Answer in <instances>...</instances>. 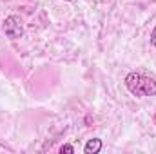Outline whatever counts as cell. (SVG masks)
Listing matches in <instances>:
<instances>
[{"label": "cell", "mask_w": 156, "mask_h": 154, "mask_svg": "<svg viewBox=\"0 0 156 154\" xmlns=\"http://www.w3.org/2000/svg\"><path fill=\"white\" fill-rule=\"evenodd\" d=\"M125 87L129 89L131 94L136 98L142 96H156V82L149 76H144L140 73H129L125 76Z\"/></svg>", "instance_id": "obj_1"}, {"label": "cell", "mask_w": 156, "mask_h": 154, "mask_svg": "<svg viewBox=\"0 0 156 154\" xmlns=\"http://www.w3.org/2000/svg\"><path fill=\"white\" fill-rule=\"evenodd\" d=\"M4 33H5V37L11 40H16L20 38L22 35H24V27H22V22H20V18H16V16H7L5 20H4Z\"/></svg>", "instance_id": "obj_2"}, {"label": "cell", "mask_w": 156, "mask_h": 154, "mask_svg": "<svg viewBox=\"0 0 156 154\" xmlns=\"http://www.w3.org/2000/svg\"><path fill=\"white\" fill-rule=\"evenodd\" d=\"M102 147H104L102 140H100V138H93V140H89V142L85 143L83 152L85 154H98L100 151H102Z\"/></svg>", "instance_id": "obj_3"}, {"label": "cell", "mask_w": 156, "mask_h": 154, "mask_svg": "<svg viewBox=\"0 0 156 154\" xmlns=\"http://www.w3.org/2000/svg\"><path fill=\"white\" fill-rule=\"evenodd\" d=\"M60 152H62V154H64V152L73 154V152H75V147H73V145H62V147H60Z\"/></svg>", "instance_id": "obj_4"}, {"label": "cell", "mask_w": 156, "mask_h": 154, "mask_svg": "<svg viewBox=\"0 0 156 154\" xmlns=\"http://www.w3.org/2000/svg\"><path fill=\"white\" fill-rule=\"evenodd\" d=\"M151 44L156 47V26L153 27V31H151Z\"/></svg>", "instance_id": "obj_5"}, {"label": "cell", "mask_w": 156, "mask_h": 154, "mask_svg": "<svg viewBox=\"0 0 156 154\" xmlns=\"http://www.w3.org/2000/svg\"><path fill=\"white\" fill-rule=\"evenodd\" d=\"M154 120H156V114H154Z\"/></svg>", "instance_id": "obj_6"}]
</instances>
